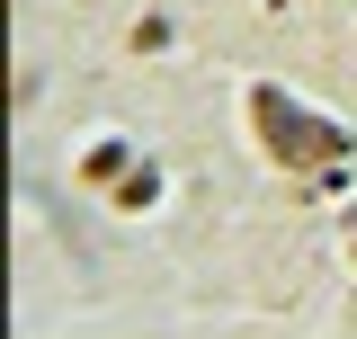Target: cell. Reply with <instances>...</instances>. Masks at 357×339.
<instances>
[{"mask_svg": "<svg viewBox=\"0 0 357 339\" xmlns=\"http://www.w3.org/2000/svg\"><path fill=\"white\" fill-rule=\"evenodd\" d=\"M250 116H259L268 161H286V170L349 161V152H357V126H331V116H312V107H295L286 89H250Z\"/></svg>", "mask_w": 357, "mask_h": 339, "instance_id": "obj_1", "label": "cell"}]
</instances>
